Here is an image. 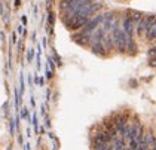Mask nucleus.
Wrapping results in <instances>:
<instances>
[{
	"instance_id": "4",
	"label": "nucleus",
	"mask_w": 156,
	"mask_h": 150,
	"mask_svg": "<svg viewBox=\"0 0 156 150\" xmlns=\"http://www.w3.org/2000/svg\"><path fill=\"white\" fill-rule=\"evenodd\" d=\"M126 15L131 18L134 23H138V21H140V20H141V18L144 16V15L140 11H128V12H126Z\"/></svg>"
},
{
	"instance_id": "3",
	"label": "nucleus",
	"mask_w": 156,
	"mask_h": 150,
	"mask_svg": "<svg viewBox=\"0 0 156 150\" xmlns=\"http://www.w3.org/2000/svg\"><path fill=\"white\" fill-rule=\"evenodd\" d=\"M144 36H146V39H147L149 42L156 40V20L152 23V25H150V27H149V30L144 33Z\"/></svg>"
},
{
	"instance_id": "2",
	"label": "nucleus",
	"mask_w": 156,
	"mask_h": 150,
	"mask_svg": "<svg viewBox=\"0 0 156 150\" xmlns=\"http://www.w3.org/2000/svg\"><path fill=\"white\" fill-rule=\"evenodd\" d=\"M134 28H135V23H134L131 18L126 15V16H125L122 21H120V30H122L125 34H128V36H131V37H132Z\"/></svg>"
},
{
	"instance_id": "5",
	"label": "nucleus",
	"mask_w": 156,
	"mask_h": 150,
	"mask_svg": "<svg viewBox=\"0 0 156 150\" xmlns=\"http://www.w3.org/2000/svg\"><path fill=\"white\" fill-rule=\"evenodd\" d=\"M138 51V46H137V43L134 42V39H132L131 42H128V45H126V54H131V55H134L135 52Z\"/></svg>"
},
{
	"instance_id": "6",
	"label": "nucleus",
	"mask_w": 156,
	"mask_h": 150,
	"mask_svg": "<svg viewBox=\"0 0 156 150\" xmlns=\"http://www.w3.org/2000/svg\"><path fill=\"white\" fill-rule=\"evenodd\" d=\"M149 150H156V144H155V146H152V147H150Z\"/></svg>"
},
{
	"instance_id": "1",
	"label": "nucleus",
	"mask_w": 156,
	"mask_h": 150,
	"mask_svg": "<svg viewBox=\"0 0 156 150\" xmlns=\"http://www.w3.org/2000/svg\"><path fill=\"white\" fill-rule=\"evenodd\" d=\"M156 20V15H146V16H143L138 23H135V28H134V31L137 33V36H141L149 30V27L152 25V23Z\"/></svg>"
}]
</instances>
